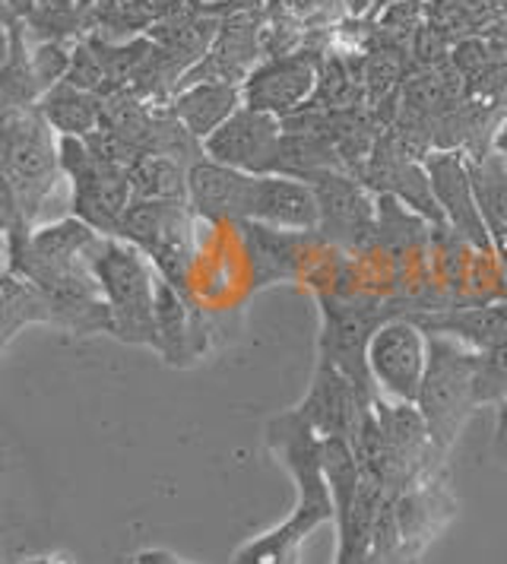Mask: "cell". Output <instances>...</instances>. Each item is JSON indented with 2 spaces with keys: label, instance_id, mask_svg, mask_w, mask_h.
Here are the masks:
<instances>
[{
  "label": "cell",
  "instance_id": "6da1fadb",
  "mask_svg": "<svg viewBox=\"0 0 507 564\" xmlns=\"http://www.w3.org/2000/svg\"><path fill=\"white\" fill-rule=\"evenodd\" d=\"M267 444L277 460L292 473L299 501L279 527L267 530L263 536L245 542L235 552V564H285L299 558L302 542L317 527L336 523V505L324 473V437L299 410L279 412L267 425Z\"/></svg>",
  "mask_w": 507,
  "mask_h": 564
},
{
  "label": "cell",
  "instance_id": "7a4b0ae2",
  "mask_svg": "<svg viewBox=\"0 0 507 564\" xmlns=\"http://www.w3.org/2000/svg\"><path fill=\"white\" fill-rule=\"evenodd\" d=\"M101 299L111 314V336L130 346H159L155 330V289L159 270L137 245L101 235L89 257Z\"/></svg>",
  "mask_w": 507,
  "mask_h": 564
},
{
  "label": "cell",
  "instance_id": "3957f363",
  "mask_svg": "<svg viewBox=\"0 0 507 564\" xmlns=\"http://www.w3.org/2000/svg\"><path fill=\"white\" fill-rule=\"evenodd\" d=\"M51 130L39 105L3 111V197L13 200L29 226L42 216L64 175L61 143H54Z\"/></svg>",
  "mask_w": 507,
  "mask_h": 564
},
{
  "label": "cell",
  "instance_id": "277c9868",
  "mask_svg": "<svg viewBox=\"0 0 507 564\" xmlns=\"http://www.w3.org/2000/svg\"><path fill=\"white\" fill-rule=\"evenodd\" d=\"M416 406L429 425L438 457H444L479 406V349L451 336L429 334V371Z\"/></svg>",
  "mask_w": 507,
  "mask_h": 564
},
{
  "label": "cell",
  "instance_id": "5b68a950",
  "mask_svg": "<svg viewBox=\"0 0 507 564\" xmlns=\"http://www.w3.org/2000/svg\"><path fill=\"white\" fill-rule=\"evenodd\" d=\"M118 238L137 245L150 257L159 276L191 299L197 267L194 209L187 200H133L127 206Z\"/></svg>",
  "mask_w": 507,
  "mask_h": 564
},
{
  "label": "cell",
  "instance_id": "8992f818",
  "mask_svg": "<svg viewBox=\"0 0 507 564\" xmlns=\"http://www.w3.org/2000/svg\"><path fill=\"white\" fill-rule=\"evenodd\" d=\"M57 143L64 175L74 184V216L99 235L118 238L127 206L133 204L130 169L99 159L83 137H61Z\"/></svg>",
  "mask_w": 507,
  "mask_h": 564
},
{
  "label": "cell",
  "instance_id": "52a82bcc",
  "mask_svg": "<svg viewBox=\"0 0 507 564\" xmlns=\"http://www.w3.org/2000/svg\"><path fill=\"white\" fill-rule=\"evenodd\" d=\"M365 361L380 397L419 403L429 371V334L409 314L387 317L368 339Z\"/></svg>",
  "mask_w": 507,
  "mask_h": 564
},
{
  "label": "cell",
  "instance_id": "ba28073f",
  "mask_svg": "<svg viewBox=\"0 0 507 564\" xmlns=\"http://www.w3.org/2000/svg\"><path fill=\"white\" fill-rule=\"evenodd\" d=\"M282 140V118L241 105L209 140H203V155L248 175H277Z\"/></svg>",
  "mask_w": 507,
  "mask_h": 564
},
{
  "label": "cell",
  "instance_id": "9c48e42d",
  "mask_svg": "<svg viewBox=\"0 0 507 564\" xmlns=\"http://www.w3.org/2000/svg\"><path fill=\"white\" fill-rule=\"evenodd\" d=\"M317 86H321V70L308 52L277 54L273 61L254 67L241 83L248 108L277 115L282 121L299 115L317 96Z\"/></svg>",
  "mask_w": 507,
  "mask_h": 564
},
{
  "label": "cell",
  "instance_id": "30bf717a",
  "mask_svg": "<svg viewBox=\"0 0 507 564\" xmlns=\"http://www.w3.org/2000/svg\"><path fill=\"white\" fill-rule=\"evenodd\" d=\"M254 184L257 175L203 155L187 169V204L206 226H238L251 219Z\"/></svg>",
  "mask_w": 507,
  "mask_h": 564
},
{
  "label": "cell",
  "instance_id": "8fae6325",
  "mask_svg": "<svg viewBox=\"0 0 507 564\" xmlns=\"http://www.w3.org/2000/svg\"><path fill=\"white\" fill-rule=\"evenodd\" d=\"M371 406H375L371 393L355 387L336 365L321 359L299 412L314 425V432L321 437H346L349 441L355 425Z\"/></svg>",
  "mask_w": 507,
  "mask_h": 564
},
{
  "label": "cell",
  "instance_id": "7c38bea8",
  "mask_svg": "<svg viewBox=\"0 0 507 564\" xmlns=\"http://www.w3.org/2000/svg\"><path fill=\"white\" fill-rule=\"evenodd\" d=\"M304 181L317 194V204H321V229L317 231L327 241L355 248L371 231H378L371 200L365 197V191L353 178L339 175L336 169H321V172H311Z\"/></svg>",
  "mask_w": 507,
  "mask_h": 564
},
{
  "label": "cell",
  "instance_id": "4fadbf2b",
  "mask_svg": "<svg viewBox=\"0 0 507 564\" xmlns=\"http://www.w3.org/2000/svg\"><path fill=\"white\" fill-rule=\"evenodd\" d=\"M425 172L431 178L434 200L451 216L456 235L466 238L470 245L488 251L492 248V231H488V223H485L470 165L460 159V153H434L425 162Z\"/></svg>",
  "mask_w": 507,
  "mask_h": 564
},
{
  "label": "cell",
  "instance_id": "5bb4252c",
  "mask_svg": "<svg viewBox=\"0 0 507 564\" xmlns=\"http://www.w3.org/2000/svg\"><path fill=\"white\" fill-rule=\"evenodd\" d=\"M251 223H263L282 231H317L321 229L317 194L308 181L292 175H257Z\"/></svg>",
  "mask_w": 507,
  "mask_h": 564
},
{
  "label": "cell",
  "instance_id": "9a60e30c",
  "mask_svg": "<svg viewBox=\"0 0 507 564\" xmlns=\"http://www.w3.org/2000/svg\"><path fill=\"white\" fill-rule=\"evenodd\" d=\"M245 105V89L241 83L228 79H197L184 86L169 108L181 128L187 130L194 140H209L216 130L226 124L228 118Z\"/></svg>",
  "mask_w": 507,
  "mask_h": 564
},
{
  "label": "cell",
  "instance_id": "2e32d148",
  "mask_svg": "<svg viewBox=\"0 0 507 564\" xmlns=\"http://www.w3.org/2000/svg\"><path fill=\"white\" fill-rule=\"evenodd\" d=\"M155 330L159 352L169 365H191L203 352V314L184 292L159 276L155 289Z\"/></svg>",
  "mask_w": 507,
  "mask_h": 564
},
{
  "label": "cell",
  "instance_id": "e0dca14e",
  "mask_svg": "<svg viewBox=\"0 0 507 564\" xmlns=\"http://www.w3.org/2000/svg\"><path fill=\"white\" fill-rule=\"evenodd\" d=\"M425 334H441L460 339L473 349H488L507 339V299L488 302L476 308H441V311H412L409 314Z\"/></svg>",
  "mask_w": 507,
  "mask_h": 564
},
{
  "label": "cell",
  "instance_id": "ac0fdd59",
  "mask_svg": "<svg viewBox=\"0 0 507 564\" xmlns=\"http://www.w3.org/2000/svg\"><path fill=\"white\" fill-rule=\"evenodd\" d=\"M39 111L61 137H89L93 130L101 128V118H105V105H101L99 93L79 89L67 79L51 86L48 93L39 99Z\"/></svg>",
  "mask_w": 507,
  "mask_h": 564
},
{
  "label": "cell",
  "instance_id": "d6986e66",
  "mask_svg": "<svg viewBox=\"0 0 507 564\" xmlns=\"http://www.w3.org/2000/svg\"><path fill=\"white\" fill-rule=\"evenodd\" d=\"M191 162L169 153H143L130 165L133 200H187Z\"/></svg>",
  "mask_w": 507,
  "mask_h": 564
},
{
  "label": "cell",
  "instance_id": "ffe728a7",
  "mask_svg": "<svg viewBox=\"0 0 507 564\" xmlns=\"http://www.w3.org/2000/svg\"><path fill=\"white\" fill-rule=\"evenodd\" d=\"M0 292H3V305H0L3 346H10L13 336L20 334L23 327H29V324H54V308H51L48 299L42 295V289H35L20 273H13V270L3 267Z\"/></svg>",
  "mask_w": 507,
  "mask_h": 564
},
{
  "label": "cell",
  "instance_id": "44dd1931",
  "mask_svg": "<svg viewBox=\"0 0 507 564\" xmlns=\"http://www.w3.org/2000/svg\"><path fill=\"white\" fill-rule=\"evenodd\" d=\"M133 564H191V562L177 558L175 552H169V549H143V552H137Z\"/></svg>",
  "mask_w": 507,
  "mask_h": 564
},
{
  "label": "cell",
  "instance_id": "7402d4cb",
  "mask_svg": "<svg viewBox=\"0 0 507 564\" xmlns=\"http://www.w3.org/2000/svg\"><path fill=\"white\" fill-rule=\"evenodd\" d=\"M20 564H71L64 555H39V558H29V562Z\"/></svg>",
  "mask_w": 507,
  "mask_h": 564
},
{
  "label": "cell",
  "instance_id": "603a6c76",
  "mask_svg": "<svg viewBox=\"0 0 507 564\" xmlns=\"http://www.w3.org/2000/svg\"><path fill=\"white\" fill-rule=\"evenodd\" d=\"M285 564H302V562H299V558H292V562H285Z\"/></svg>",
  "mask_w": 507,
  "mask_h": 564
}]
</instances>
